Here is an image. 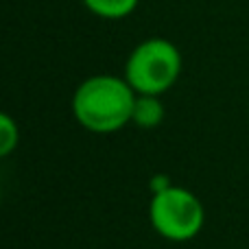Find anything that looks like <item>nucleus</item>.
I'll use <instances>...</instances> for the list:
<instances>
[{
	"label": "nucleus",
	"mask_w": 249,
	"mask_h": 249,
	"mask_svg": "<svg viewBox=\"0 0 249 249\" xmlns=\"http://www.w3.org/2000/svg\"><path fill=\"white\" fill-rule=\"evenodd\" d=\"M164 121V105L160 96L153 94H138L133 103L131 123H136L142 129H153Z\"/></svg>",
	"instance_id": "obj_4"
},
{
	"label": "nucleus",
	"mask_w": 249,
	"mask_h": 249,
	"mask_svg": "<svg viewBox=\"0 0 249 249\" xmlns=\"http://www.w3.org/2000/svg\"><path fill=\"white\" fill-rule=\"evenodd\" d=\"M136 96V90L127 83V79L94 74L74 90L72 114L88 131L114 133L131 123Z\"/></svg>",
	"instance_id": "obj_1"
},
{
	"label": "nucleus",
	"mask_w": 249,
	"mask_h": 249,
	"mask_svg": "<svg viewBox=\"0 0 249 249\" xmlns=\"http://www.w3.org/2000/svg\"><path fill=\"white\" fill-rule=\"evenodd\" d=\"M140 0H83L88 11L105 20H121L136 11Z\"/></svg>",
	"instance_id": "obj_5"
},
{
	"label": "nucleus",
	"mask_w": 249,
	"mask_h": 249,
	"mask_svg": "<svg viewBox=\"0 0 249 249\" xmlns=\"http://www.w3.org/2000/svg\"><path fill=\"white\" fill-rule=\"evenodd\" d=\"M179 72L181 53L164 37H151L138 44L124 64V79L136 94H164L175 86Z\"/></svg>",
	"instance_id": "obj_2"
},
{
	"label": "nucleus",
	"mask_w": 249,
	"mask_h": 249,
	"mask_svg": "<svg viewBox=\"0 0 249 249\" xmlns=\"http://www.w3.org/2000/svg\"><path fill=\"white\" fill-rule=\"evenodd\" d=\"M149 219L162 238L173 243L193 241L206 223V208L201 199L188 188L168 186L153 195Z\"/></svg>",
	"instance_id": "obj_3"
},
{
	"label": "nucleus",
	"mask_w": 249,
	"mask_h": 249,
	"mask_svg": "<svg viewBox=\"0 0 249 249\" xmlns=\"http://www.w3.org/2000/svg\"><path fill=\"white\" fill-rule=\"evenodd\" d=\"M18 142H20L18 123L9 114L0 112V158H7L9 153H13Z\"/></svg>",
	"instance_id": "obj_6"
}]
</instances>
